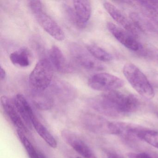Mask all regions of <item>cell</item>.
Masks as SVG:
<instances>
[{"instance_id": "obj_1", "label": "cell", "mask_w": 158, "mask_h": 158, "mask_svg": "<svg viewBox=\"0 0 158 158\" xmlns=\"http://www.w3.org/2000/svg\"><path fill=\"white\" fill-rule=\"evenodd\" d=\"M99 106L106 116L119 117L136 111L140 106L139 100L130 93L117 90L104 92L98 97Z\"/></svg>"}, {"instance_id": "obj_2", "label": "cell", "mask_w": 158, "mask_h": 158, "mask_svg": "<svg viewBox=\"0 0 158 158\" xmlns=\"http://www.w3.org/2000/svg\"><path fill=\"white\" fill-rule=\"evenodd\" d=\"M123 73L133 88L144 98L152 99L154 97V89L148 79L141 70L132 63L124 65Z\"/></svg>"}, {"instance_id": "obj_3", "label": "cell", "mask_w": 158, "mask_h": 158, "mask_svg": "<svg viewBox=\"0 0 158 158\" xmlns=\"http://www.w3.org/2000/svg\"><path fill=\"white\" fill-rule=\"evenodd\" d=\"M28 5L38 23L46 32L58 41H62L64 39L65 35L62 29L45 12L41 2L30 1Z\"/></svg>"}, {"instance_id": "obj_4", "label": "cell", "mask_w": 158, "mask_h": 158, "mask_svg": "<svg viewBox=\"0 0 158 158\" xmlns=\"http://www.w3.org/2000/svg\"><path fill=\"white\" fill-rule=\"evenodd\" d=\"M53 68L47 59L40 60L30 73L29 82L34 90H45L52 82Z\"/></svg>"}, {"instance_id": "obj_5", "label": "cell", "mask_w": 158, "mask_h": 158, "mask_svg": "<svg viewBox=\"0 0 158 158\" xmlns=\"http://www.w3.org/2000/svg\"><path fill=\"white\" fill-rule=\"evenodd\" d=\"M81 124L86 130L98 134L118 135L117 122H111L94 114L86 113L81 117Z\"/></svg>"}, {"instance_id": "obj_6", "label": "cell", "mask_w": 158, "mask_h": 158, "mask_svg": "<svg viewBox=\"0 0 158 158\" xmlns=\"http://www.w3.org/2000/svg\"><path fill=\"white\" fill-rule=\"evenodd\" d=\"M89 87L94 90L104 92L117 90L123 86L124 82L120 77L108 73H101L95 74L88 81Z\"/></svg>"}, {"instance_id": "obj_7", "label": "cell", "mask_w": 158, "mask_h": 158, "mask_svg": "<svg viewBox=\"0 0 158 158\" xmlns=\"http://www.w3.org/2000/svg\"><path fill=\"white\" fill-rule=\"evenodd\" d=\"M72 6H66V11L74 24L79 28L85 26L91 16L92 8L89 1H73Z\"/></svg>"}, {"instance_id": "obj_8", "label": "cell", "mask_w": 158, "mask_h": 158, "mask_svg": "<svg viewBox=\"0 0 158 158\" xmlns=\"http://www.w3.org/2000/svg\"><path fill=\"white\" fill-rule=\"evenodd\" d=\"M71 56L74 62L84 69L89 71H100L104 66L82 46L75 43L69 46Z\"/></svg>"}, {"instance_id": "obj_9", "label": "cell", "mask_w": 158, "mask_h": 158, "mask_svg": "<svg viewBox=\"0 0 158 158\" xmlns=\"http://www.w3.org/2000/svg\"><path fill=\"white\" fill-rule=\"evenodd\" d=\"M61 136L67 144L84 158H98L87 143L74 132L64 129L61 132Z\"/></svg>"}, {"instance_id": "obj_10", "label": "cell", "mask_w": 158, "mask_h": 158, "mask_svg": "<svg viewBox=\"0 0 158 158\" xmlns=\"http://www.w3.org/2000/svg\"><path fill=\"white\" fill-rule=\"evenodd\" d=\"M107 27L112 35L127 48L133 52L142 50V46L136 40L135 37L127 31L110 22L107 23Z\"/></svg>"}, {"instance_id": "obj_11", "label": "cell", "mask_w": 158, "mask_h": 158, "mask_svg": "<svg viewBox=\"0 0 158 158\" xmlns=\"http://www.w3.org/2000/svg\"><path fill=\"white\" fill-rule=\"evenodd\" d=\"M103 4L107 13L119 25L135 37L138 36V30L134 26L130 20H129L115 5L107 1L104 2Z\"/></svg>"}, {"instance_id": "obj_12", "label": "cell", "mask_w": 158, "mask_h": 158, "mask_svg": "<svg viewBox=\"0 0 158 158\" xmlns=\"http://www.w3.org/2000/svg\"><path fill=\"white\" fill-rule=\"evenodd\" d=\"M1 103L4 112L13 124L24 133L27 132L28 128L17 111L13 101L6 96H3L1 98Z\"/></svg>"}, {"instance_id": "obj_13", "label": "cell", "mask_w": 158, "mask_h": 158, "mask_svg": "<svg viewBox=\"0 0 158 158\" xmlns=\"http://www.w3.org/2000/svg\"><path fill=\"white\" fill-rule=\"evenodd\" d=\"M13 101L27 127L28 129H32L33 126L31 121L35 116L25 97L22 94H17Z\"/></svg>"}, {"instance_id": "obj_14", "label": "cell", "mask_w": 158, "mask_h": 158, "mask_svg": "<svg viewBox=\"0 0 158 158\" xmlns=\"http://www.w3.org/2000/svg\"><path fill=\"white\" fill-rule=\"evenodd\" d=\"M49 56L51 63L58 72L63 73H69L73 71L72 64L57 46L52 47L49 52Z\"/></svg>"}, {"instance_id": "obj_15", "label": "cell", "mask_w": 158, "mask_h": 158, "mask_svg": "<svg viewBox=\"0 0 158 158\" xmlns=\"http://www.w3.org/2000/svg\"><path fill=\"white\" fill-rule=\"evenodd\" d=\"M51 87L52 93L63 101H71L76 96L74 88L67 82L57 80L53 82Z\"/></svg>"}, {"instance_id": "obj_16", "label": "cell", "mask_w": 158, "mask_h": 158, "mask_svg": "<svg viewBox=\"0 0 158 158\" xmlns=\"http://www.w3.org/2000/svg\"><path fill=\"white\" fill-rule=\"evenodd\" d=\"M31 99L35 106L42 110H50L53 105V98L52 95L46 90L33 89L31 93Z\"/></svg>"}, {"instance_id": "obj_17", "label": "cell", "mask_w": 158, "mask_h": 158, "mask_svg": "<svg viewBox=\"0 0 158 158\" xmlns=\"http://www.w3.org/2000/svg\"><path fill=\"white\" fill-rule=\"evenodd\" d=\"M10 60L15 65L21 67H27L31 63V54L27 48L15 51L10 55Z\"/></svg>"}, {"instance_id": "obj_18", "label": "cell", "mask_w": 158, "mask_h": 158, "mask_svg": "<svg viewBox=\"0 0 158 158\" xmlns=\"http://www.w3.org/2000/svg\"><path fill=\"white\" fill-rule=\"evenodd\" d=\"M32 126L34 127L38 134L51 148H55L57 147V142L54 137L47 128L35 116L32 120Z\"/></svg>"}, {"instance_id": "obj_19", "label": "cell", "mask_w": 158, "mask_h": 158, "mask_svg": "<svg viewBox=\"0 0 158 158\" xmlns=\"http://www.w3.org/2000/svg\"><path fill=\"white\" fill-rule=\"evenodd\" d=\"M130 21L138 31L142 33L155 32L156 30L152 24L146 18L136 13H131L129 15Z\"/></svg>"}, {"instance_id": "obj_20", "label": "cell", "mask_w": 158, "mask_h": 158, "mask_svg": "<svg viewBox=\"0 0 158 158\" xmlns=\"http://www.w3.org/2000/svg\"><path fill=\"white\" fill-rule=\"evenodd\" d=\"M17 132L20 140L23 145L29 158H47L43 153H41L40 152L38 151L33 146L32 143L26 136L25 133L23 131L17 129Z\"/></svg>"}, {"instance_id": "obj_21", "label": "cell", "mask_w": 158, "mask_h": 158, "mask_svg": "<svg viewBox=\"0 0 158 158\" xmlns=\"http://www.w3.org/2000/svg\"><path fill=\"white\" fill-rule=\"evenodd\" d=\"M87 50L98 60L108 62L113 60L112 55L102 48L95 45L87 46Z\"/></svg>"}, {"instance_id": "obj_22", "label": "cell", "mask_w": 158, "mask_h": 158, "mask_svg": "<svg viewBox=\"0 0 158 158\" xmlns=\"http://www.w3.org/2000/svg\"><path fill=\"white\" fill-rule=\"evenodd\" d=\"M140 140H144L154 148L158 149V132L143 129L139 134Z\"/></svg>"}, {"instance_id": "obj_23", "label": "cell", "mask_w": 158, "mask_h": 158, "mask_svg": "<svg viewBox=\"0 0 158 158\" xmlns=\"http://www.w3.org/2000/svg\"><path fill=\"white\" fill-rule=\"evenodd\" d=\"M142 8V11L145 16L149 19L152 22L158 26V11L154 9H148V8Z\"/></svg>"}, {"instance_id": "obj_24", "label": "cell", "mask_w": 158, "mask_h": 158, "mask_svg": "<svg viewBox=\"0 0 158 158\" xmlns=\"http://www.w3.org/2000/svg\"><path fill=\"white\" fill-rule=\"evenodd\" d=\"M132 5H137L139 6V7L148 8V9L158 10V1H132Z\"/></svg>"}, {"instance_id": "obj_25", "label": "cell", "mask_w": 158, "mask_h": 158, "mask_svg": "<svg viewBox=\"0 0 158 158\" xmlns=\"http://www.w3.org/2000/svg\"><path fill=\"white\" fill-rule=\"evenodd\" d=\"M128 158H158L157 155L146 152H131L128 153Z\"/></svg>"}, {"instance_id": "obj_26", "label": "cell", "mask_w": 158, "mask_h": 158, "mask_svg": "<svg viewBox=\"0 0 158 158\" xmlns=\"http://www.w3.org/2000/svg\"><path fill=\"white\" fill-rule=\"evenodd\" d=\"M107 158H124L123 156L114 152H109L107 153Z\"/></svg>"}, {"instance_id": "obj_27", "label": "cell", "mask_w": 158, "mask_h": 158, "mask_svg": "<svg viewBox=\"0 0 158 158\" xmlns=\"http://www.w3.org/2000/svg\"><path fill=\"white\" fill-rule=\"evenodd\" d=\"M6 77V71L2 68V66H1V69H0V79H1V81L4 80Z\"/></svg>"}, {"instance_id": "obj_28", "label": "cell", "mask_w": 158, "mask_h": 158, "mask_svg": "<svg viewBox=\"0 0 158 158\" xmlns=\"http://www.w3.org/2000/svg\"><path fill=\"white\" fill-rule=\"evenodd\" d=\"M157 60H158V53H157Z\"/></svg>"}, {"instance_id": "obj_29", "label": "cell", "mask_w": 158, "mask_h": 158, "mask_svg": "<svg viewBox=\"0 0 158 158\" xmlns=\"http://www.w3.org/2000/svg\"><path fill=\"white\" fill-rule=\"evenodd\" d=\"M156 114H157V116L158 117V111L156 112Z\"/></svg>"}, {"instance_id": "obj_30", "label": "cell", "mask_w": 158, "mask_h": 158, "mask_svg": "<svg viewBox=\"0 0 158 158\" xmlns=\"http://www.w3.org/2000/svg\"><path fill=\"white\" fill-rule=\"evenodd\" d=\"M76 158H81V157H76Z\"/></svg>"}]
</instances>
